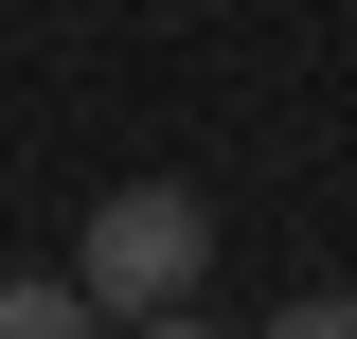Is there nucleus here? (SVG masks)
Instances as JSON below:
<instances>
[{
	"label": "nucleus",
	"mask_w": 357,
	"mask_h": 339,
	"mask_svg": "<svg viewBox=\"0 0 357 339\" xmlns=\"http://www.w3.org/2000/svg\"><path fill=\"white\" fill-rule=\"evenodd\" d=\"M72 268H89V303H107V322H178V303H197V268H215V197H178V179H107Z\"/></svg>",
	"instance_id": "obj_1"
},
{
	"label": "nucleus",
	"mask_w": 357,
	"mask_h": 339,
	"mask_svg": "<svg viewBox=\"0 0 357 339\" xmlns=\"http://www.w3.org/2000/svg\"><path fill=\"white\" fill-rule=\"evenodd\" d=\"M0 339H107L89 268H0Z\"/></svg>",
	"instance_id": "obj_2"
}]
</instances>
